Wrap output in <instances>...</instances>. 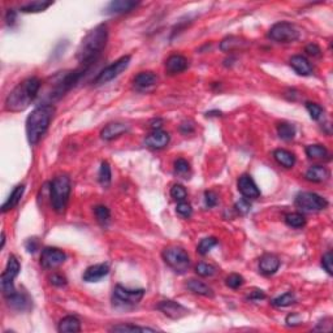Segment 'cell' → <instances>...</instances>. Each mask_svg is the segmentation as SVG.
<instances>
[{
    "instance_id": "cell-46",
    "label": "cell",
    "mask_w": 333,
    "mask_h": 333,
    "mask_svg": "<svg viewBox=\"0 0 333 333\" xmlns=\"http://www.w3.org/2000/svg\"><path fill=\"white\" fill-rule=\"evenodd\" d=\"M218 203V195L216 193H214L212 190H207L205 192V205L207 207H214Z\"/></svg>"
},
{
    "instance_id": "cell-3",
    "label": "cell",
    "mask_w": 333,
    "mask_h": 333,
    "mask_svg": "<svg viewBox=\"0 0 333 333\" xmlns=\"http://www.w3.org/2000/svg\"><path fill=\"white\" fill-rule=\"evenodd\" d=\"M55 113V107L51 105L38 106L26 118V135L30 145H37L42 137L48 130L52 117Z\"/></svg>"
},
{
    "instance_id": "cell-9",
    "label": "cell",
    "mask_w": 333,
    "mask_h": 333,
    "mask_svg": "<svg viewBox=\"0 0 333 333\" xmlns=\"http://www.w3.org/2000/svg\"><path fill=\"white\" fill-rule=\"evenodd\" d=\"M296 206L307 212L322 211L328 206L327 199L322 195L311 192H302L296 197Z\"/></svg>"
},
{
    "instance_id": "cell-7",
    "label": "cell",
    "mask_w": 333,
    "mask_h": 333,
    "mask_svg": "<svg viewBox=\"0 0 333 333\" xmlns=\"http://www.w3.org/2000/svg\"><path fill=\"white\" fill-rule=\"evenodd\" d=\"M20 269V262L17 260L16 256L10 255L9 259H8L7 267H5L4 272L1 273V277H0V285H1V290H3V294L5 296V298L16 293L14 279L18 276Z\"/></svg>"
},
{
    "instance_id": "cell-11",
    "label": "cell",
    "mask_w": 333,
    "mask_h": 333,
    "mask_svg": "<svg viewBox=\"0 0 333 333\" xmlns=\"http://www.w3.org/2000/svg\"><path fill=\"white\" fill-rule=\"evenodd\" d=\"M65 259H67V255L60 249H56V247H44L42 250L41 264L43 268H56V267L61 266L65 262Z\"/></svg>"
},
{
    "instance_id": "cell-40",
    "label": "cell",
    "mask_w": 333,
    "mask_h": 333,
    "mask_svg": "<svg viewBox=\"0 0 333 333\" xmlns=\"http://www.w3.org/2000/svg\"><path fill=\"white\" fill-rule=\"evenodd\" d=\"M306 110L309 112L310 117L318 121L320 117H322V114H323V108L320 107L319 105L317 103H313V102H306Z\"/></svg>"
},
{
    "instance_id": "cell-6",
    "label": "cell",
    "mask_w": 333,
    "mask_h": 333,
    "mask_svg": "<svg viewBox=\"0 0 333 333\" xmlns=\"http://www.w3.org/2000/svg\"><path fill=\"white\" fill-rule=\"evenodd\" d=\"M130 61H131L130 55H125V56L120 57L118 60H116L114 63L110 64L108 67H106L103 71L99 72L97 77L94 78L93 84H94L95 86H98V85H105L107 84V82L112 81L113 78L118 77L122 72L128 69V67L130 65Z\"/></svg>"
},
{
    "instance_id": "cell-41",
    "label": "cell",
    "mask_w": 333,
    "mask_h": 333,
    "mask_svg": "<svg viewBox=\"0 0 333 333\" xmlns=\"http://www.w3.org/2000/svg\"><path fill=\"white\" fill-rule=\"evenodd\" d=\"M226 285L229 286V288H232V289H238V288H241V286L243 285V283H245V279H243L241 275H238V273H232V275H229L228 277H226Z\"/></svg>"
},
{
    "instance_id": "cell-30",
    "label": "cell",
    "mask_w": 333,
    "mask_h": 333,
    "mask_svg": "<svg viewBox=\"0 0 333 333\" xmlns=\"http://www.w3.org/2000/svg\"><path fill=\"white\" fill-rule=\"evenodd\" d=\"M285 224L290 228L300 229L306 225V219L300 212H290L285 215Z\"/></svg>"
},
{
    "instance_id": "cell-13",
    "label": "cell",
    "mask_w": 333,
    "mask_h": 333,
    "mask_svg": "<svg viewBox=\"0 0 333 333\" xmlns=\"http://www.w3.org/2000/svg\"><path fill=\"white\" fill-rule=\"evenodd\" d=\"M238 190L246 199H256L260 197V190L250 175H242L238 179Z\"/></svg>"
},
{
    "instance_id": "cell-32",
    "label": "cell",
    "mask_w": 333,
    "mask_h": 333,
    "mask_svg": "<svg viewBox=\"0 0 333 333\" xmlns=\"http://www.w3.org/2000/svg\"><path fill=\"white\" fill-rule=\"evenodd\" d=\"M277 134L284 141H292L296 135V128L289 122H281L277 125Z\"/></svg>"
},
{
    "instance_id": "cell-53",
    "label": "cell",
    "mask_w": 333,
    "mask_h": 333,
    "mask_svg": "<svg viewBox=\"0 0 333 333\" xmlns=\"http://www.w3.org/2000/svg\"><path fill=\"white\" fill-rule=\"evenodd\" d=\"M5 20H7V24L8 25H12L14 24V21H16V12H14L13 9H9L7 12V17H5Z\"/></svg>"
},
{
    "instance_id": "cell-23",
    "label": "cell",
    "mask_w": 333,
    "mask_h": 333,
    "mask_svg": "<svg viewBox=\"0 0 333 333\" xmlns=\"http://www.w3.org/2000/svg\"><path fill=\"white\" fill-rule=\"evenodd\" d=\"M57 331L63 333H76L81 331V322L73 315H68L59 322Z\"/></svg>"
},
{
    "instance_id": "cell-55",
    "label": "cell",
    "mask_w": 333,
    "mask_h": 333,
    "mask_svg": "<svg viewBox=\"0 0 333 333\" xmlns=\"http://www.w3.org/2000/svg\"><path fill=\"white\" fill-rule=\"evenodd\" d=\"M4 245H5V234L3 232L1 233V246H0V249H4Z\"/></svg>"
},
{
    "instance_id": "cell-19",
    "label": "cell",
    "mask_w": 333,
    "mask_h": 333,
    "mask_svg": "<svg viewBox=\"0 0 333 333\" xmlns=\"http://www.w3.org/2000/svg\"><path fill=\"white\" fill-rule=\"evenodd\" d=\"M158 82V77L154 72H141L134 77V88L137 90L146 91L154 88Z\"/></svg>"
},
{
    "instance_id": "cell-8",
    "label": "cell",
    "mask_w": 333,
    "mask_h": 333,
    "mask_svg": "<svg viewBox=\"0 0 333 333\" xmlns=\"http://www.w3.org/2000/svg\"><path fill=\"white\" fill-rule=\"evenodd\" d=\"M268 38L279 43H290L300 38V31L290 22H279L269 29Z\"/></svg>"
},
{
    "instance_id": "cell-43",
    "label": "cell",
    "mask_w": 333,
    "mask_h": 333,
    "mask_svg": "<svg viewBox=\"0 0 333 333\" xmlns=\"http://www.w3.org/2000/svg\"><path fill=\"white\" fill-rule=\"evenodd\" d=\"M175 172L179 176H186L190 172V164L186 162L185 159H177L175 162Z\"/></svg>"
},
{
    "instance_id": "cell-24",
    "label": "cell",
    "mask_w": 333,
    "mask_h": 333,
    "mask_svg": "<svg viewBox=\"0 0 333 333\" xmlns=\"http://www.w3.org/2000/svg\"><path fill=\"white\" fill-rule=\"evenodd\" d=\"M273 158L279 163L280 165H283L284 168H293L296 164V156L294 154L284 148H277L273 151Z\"/></svg>"
},
{
    "instance_id": "cell-5",
    "label": "cell",
    "mask_w": 333,
    "mask_h": 333,
    "mask_svg": "<svg viewBox=\"0 0 333 333\" xmlns=\"http://www.w3.org/2000/svg\"><path fill=\"white\" fill-rule=\"evenodd\" d=\"M163 259L175 272L185 273L190 266L188 252L179 246H169L163 251Z\"/></svg>"
},
{
    "instance_id": "cell-2",
    "label": "cell",
    "mask_w": 333,
    "mask_h": 333,
    "mask_svg": "<svg viewBox=\"0 0 333 333\" xmlns=\"http://www.w3.org/2000/svg\"><path fill=\"white\" fill-rule=\"evenodd\" d=\"M42 81L38 77H29L18 84L5 99V108L10 112H21L30 106L41 90Z\"/></svg>"
},
{
    "instance_id": "cell-12",
    "label": "cell",
    "mask_w": 333,
    "mask_h": 333,
    "mask_svg": "<svg viewBox=\"0 0 333 333\" xmlns=\"http://www.w3.org/2000/svg\"><path fill=\"white\" fill-rule=\"evenodd\" d=\"M158 310H160L165 317L173 320L181 319L189 313L186 307H184L181 303L176 302V301H162L158 305Z\"/></svg>"
},
{
    "instance_id": "cell-51",
    "label": "cell",
    "mask_w": 333,
    "mask_h": 333,
    "mask_svg": "<svg viewBox=\"0 0 333 333\" xmlns=\"http://www.w3.org/2000/svg\"><path fill=\"white\" fill-rule=\"evenodd\" d=\"M180 131L182 134H190L194 131V124L192 121H185L180 125Z\"/></svg>"
},
{
    "instance_id": "cell-45",
    "label": "cell",
    "mask_w": 333,
    "mask_h": 333,
    "mask_svg": "<svg viewBox=\"0 0 333 333\" xmlns=\"http://www.w3.org/2000/svg\"><path fill=\"white\" fill-rule=\"evenodd\" d=\"M236 210L241 214V215H246V214L250 212V210H251V205H250V202L247 199L242 198L239 199L238 202L236 203Z\"/></svg>"
},
{
    "instance_id": "cell-22",
    "label": "cell",
    "mask_w": 333,
    "mask_h": 333,
    "mask_svg": "<svg viewBox=\"0 0 333 333\" xmlns=\"http://www.w3.org/2000/svg\"><path fill=\"white\" fill-rule=\"evenodd\" d=\"M330 177V171L323 165H313L305 173V179L310 182H323Z\"/></svg>"
},
{
    "instance_id": "cell-31",
    "label": "cell",
    "mask_w": 333,
    "mask_h": 333,
    "mask_svg": "<svg viewBox=\"0 0 333 333\" xmlns=\"http://www.w3.org/2000/svg\"><path fill=\"white\" fill-rule=\"evenodd\" d=\"M306 155L309 159H328V156H330L328 150L322 145L307 146Z\"/></svg>"
},
{
    "instance_id": "cell-44",
    "label": "cell",
    "mask_w": 333,
    "mask_h": 333,
    "mask_svg": "<svg viewBox=\"0 0 333 333\" xmlns=\"http://www.w3.org/2000/svg\"><path fill=\"white\" fill-rule=\"evenodd\" d=\"M332 263H333L332 252L331 251L326 252V254L323 255V258H322V267H323V269L327 273H328V275H333Z\"/></svg>"
},
{
    "instance_id": "cell-17",
    "label": "cell",
    "mask_w": 333,
    "mask_h": 333,
    "mask_svg": "<svg viewBox=\"0 0 333 333\" xmlns=\"http://www.w3.org/2000/svg\"><path fill=\"white\" fill-rule=\"evenodd\" d=\"M186 68H188V60L182 55H172L165 61V71H167L168 74H171V76L181 73V72L185 71Z\"/></svg>"
},
{
    "instance_id": "cell-1",
    "label": "cell",
    "mask_w": 333,
    "mask_h": 333,
    "mask_svg": "<svg viewBox=\"0 0 333 333\" xmlns=\"http://www.w3.org/2000/svg\"><path fill=\"white\" fill-rule=\"evenodd\" d=\"M108 39V29L105 24L98 25L86 34L77 50V60L84 67H89L105 50Z\"/></svg>"
},
{
    "instance_id": "cell-48",
    "label": "cell",
    "mask_w": 333,
    "mask_h": 333,
    "mask_svg": "<svg viewBox=\"0 0 333 333\" xmlns=\"http://www.w3.org/2000/svg\"><path fill=\"white\" fill-rule=\"evenodd\" d=\"M301 323H302V318H301V315H298V314H290V315L286 317V324H288V326L296 327L300 326Z\"/></svg>"
},
{
    "instance_id": "cell-54",
    "label": "cell",
    "mask_w": 333,
    "mask_h": 333,
    "mask_svg": "<svg viewBox=\"0 0 333 333\" xmlns=\"http://www.w3.org/2000/svg\"><path fill=\"white\" fill-rule=\"evenodd\" d=\"M163 125V121L160 120V118H158V120H154V121L151 122V128L154 129V130H159V129L162 128Z\"/></svg>"
},
{
    "instance_id": "cell-26",
    "label": "cell",
    "mask_w": 333,
    "mask_h": 333,
    "mask_svg": "<svg viewBox=\"0 0 333 333\" xmlns=\"http://www.w3.org/2000/svg\"><path fill=\"white\" fill-rule=\"evenodd\" d=\"M247 46H249V43L243 41L242 38L228 37L224 41H222V43H220V50L224 51V52H232V51L238 50V48H245Z\"/></svg>"
},
{
    "instance_id": "cell-34",
    "label": "cell",
    "mask_w": 333,
    "mask_h": 333,
    "mask_svg": "<svg viewBox=\"0 0 333 333\" xmlns=\"http://www.w3.org/2000/svg\"><path fill=\"white\" fill-rule=\"evenodd\" d=\"M98 180L101 182L102 186H108L111 184L112 180V172L111 167L107 162H102L101 168H99V173H98Z\"/></svg>"
},
{
    "instance_id": "cell-36",
    "label": "cell",
    "mask_w": 333,
    "mask_h": 333,
    "mask_svg": "<svg viewBox=\"0 0 333 333\" xmlns=\"http://www.w3.org/2000/svg\"><path fill=\"white\" fill-rule=\"evenodd\" d=\"M94 214L95 218H97V222L102 225H106L108 222H110V218H111V212L110 210L106 207V206H95L94 207Z\"/></svg>"
},
{
    "instance_id": "cell-18",
    "label": "cell",
    "mask_w": 333,
    "mask_h": 333,
    "mask_svg": "<svg viewBox=\"0 0 333 333\" xmlns=\"http://www.w3.org/2000/svg\"><path fill=\"white\" fill-rule=\"evenodd\" d=\"M129 126L122 122H113V124H108L103 130L101 131V137L105 141H112L114 138L121 137L122 134L128 133Z\"/></svg>"
},
{
    "instance_id": "cell-42",
    "label": "cell",
    "mask_w": 333,
    "mask_h": 333,
    "mask_svg": "<svg viewBox=\"0 0 333 333\" xmlns=\"http://www.w3.org/2000/svg\"><path fill=\"white\" fill-rule=\"evenodd\" d=\"M176 212H177L180 216H182V218L188 219V218H190V216H192V214H193L192 205H190V203H188V202H185V201L179 202V203H177V206H176Z\"/></svg>"
},
{
    "instance_id": "cell-20",
    "label": "cell",
    "mask_w": 333,
    "mask_h": 333,
    "mask_svg": "<svg viewBox=\"0 0 333 333\" xmlns=\"http://www.w3.org/2000/svg\"><path fill=\"white\" fill-rule=\"evenodd\" d=\"M280 267V259L276 255L273 254H266L263 255L259 260V271L266 275V276H271L273 273L277 272V269Z\"/></svg>"
},
{
    "instance_id": "cell-14",
    "label": "cell",
    "mask_w": 333,
    "mask_h": 333,
    "mask_svg": "<svg viewBox=\"0 0 333 333\" xmlns=\"http://www.w3.org/2000/svg\"><path fill=\"white\" fill-rule=\"evenodd\" d=\"M139 5L138 1H131V0H116L111 1L105 9L106 14H122L128 13Z\"/></svg>"
},
{
    "instance_id": "cell-37",
    "label": "cell",
    "mask_w": 333,
    "mask_h": 333,
    "mask_svg": "<svg viewBox=\"0 0 333 333\" xmlns=\"http://www.w3.org/2000/svg\"><path fill=\"white\" fill-rule=\"evenodd\" d=\"M216 245H218V239L214 238V237H207V238L201 239V242H199L198 247H197V251L201 255H207L210 250Z\"/></svg>"
},
{
    "instance_id": "cell-49",
    "label": "cell",
    "mask_w": 333,
    "mask_h": 333,
    "mask_svg": "<svg viewBox=\"0 0 333 333\" xmlns=\"http://www.w3.org/2000/svg\"><path fill=\"white\" fill-rule=\"evenodd\" d=\"M264 298H266V294L263 293V290L259 289L252 290L249 294V297H247V300L252 301V302H259L260 300H264Z\"/></svg>"
},
{
    "instance_id": "cell-25",
    "label": "cell",
    "mask_w": 333,
    "mask_h": 333,
    "mask_svg": "<svg viewBox=\"0 0 333 333\" xmlns=\"http://www.w3.org/2000/svg\"><path fill=\"white\" fill-rule=\"evenodd\" d=\"M24 192H25V185H17L16 188L13 189V192L10 193V195L8 197L5 203L1 206V211L7 212L9 211V210L14 209V207L20 203L21 198H22V195H24Z\"/></svg>"
},
{
    "instance_id": "cell-27",
    "label": "cell",
    "mask_w": 333,
    "mask_h": 333,
    "mask_svg": "<svg viewBox=\"0 0 333 333\" xmlns=\"http://www.w3.org/2000/svg\"><path fill=\"white\" fill-rule=\"evenodd\" d=\"M7 301L9 306H12L16 310H20V311H25V310L30 309V300L25 294H20V293L16 292L12 296L7 297Z\"/></svg>"
},
{
    "instance_id": "cell-16",
    "label": "cell",
    "mask_w": 333,
    "mask_h": 333,
    "mask_svg": "<svg viewBox=\"0 0 333 333\" xmlns=\"http://www.w3.org/2000/svg\"><path fill=\"white\" fill-rule=\"evenodd\" d=\"M169 143V134L167 131H163L162 129L159 130H152V133L146 137V145L154 150H162Z\"/></svg>"
},
{
    "instance_id": "cell-39",
    "label": "cell",
    "mask_w": 333,
    "mask_h": 333,
    "mask_svg": "<svg viewBox=\"0 0 333 333\" xmlns=\"http://www.w3.org/2000/svg\"><path fill=\"white\" fill-rule=\"evenodd\" d=\"M171 197L177 202H182L188 197V193H186V189L184 186L180 185V184H175L171 188Z\"/></svg>"
},
{
    "instance_id": "cell-33",
    "label": "cell",
    "mask_w": 333,
    "mask_h": 333,
    "mask_svg": "<svg viewBox=\"0 0 333 333\" xmlns=\"http://www.w3.org/2000/svg\"><path fill=\"white\" fill-rule=\"evenodd\" d=\"M112 332H154V328H148V327H139L133 326V324H117L111 328Z\"/></svg>"
},
{
    "instance_id": "cell-52",
    "label": "cell",
    "mask_w": 333,
    "mask_h": 333,
    "mask_svg": "<svg viewBox=\"0 0 333 333\" xmlns=\"http://www.w3.org/2000/svg\"><path fill=\"white\" fill-rule=\"evenodd\" d=\"M38 246H39V243H38V241L35 238H30L29 241H27L26 243H25V247H26V250L29 252H35L38 250Z\"/></svg>"
},
{
    "instance_id": "cell-4",
    "label": "cell",
    "mask_w": 333,
    "mask_h": 333,
    "mask_svg": "<svg viewBox=\"0 0 333 333\" xmlns=\"http://www.w3.org/2000/svg\"><path fill=\"white\" fill-rule=\"evenodd\" d=\"M51 203L57 214H63L71 195V179L67 175L56 176L50 184Z\"/></svg>"
},
{
    "instance_id": "cell-15",
    "label": "cell",
    "mask_w": 333,
    "mask_h": 333,
    "mask_svg": "<svg viewBox=\"0 0 333 333\" xmlns=\"http://www.w3.org/2000/svg\"><path fill=\"white\" fill-rule=\"evenodd\" d=\"M110 272V267L108 264L101 263V264H94L86 268V271L82 275V279L86 283H97L99 280H102L105 276H107Z\"/></svg>"
},
{
    "instance_id": "cell-10",
    "label": "cell",
    "mask_w": 333,
    "mask_h": 333,
    "mask_svg": "<svg viewBox=\"0 0 333 333\" xmlns=\"http://www.w3.org/2000/svg\"><path fill=\"white\" fill-rule=\"evenodd\" d=\"M145 296V290L143 289H128L124 288L122 285H117L113 290V301L116 303H121V305H138Z\"/></svg>"
},
{
    "instance_id": "cell-35",
    "label": "cell",
    "mask_w": 333,
    "mask_h": 333,
    "mask_svg": "<svg viewBox=\"0 0 333 333\" xmlns=\"http://www.w3.org/2000/svg\"><path fill=\"white\" fill-rule=\"evenodd\" d=\"M297 298L296 296H294V293L292 292H288V293H284L283 296H279L276 297V298H273L272 300V305L273 306L276 307H286V306H290V305H293V303L296 302Z\"/></svg>"
},
{
    "instance_id": "cell-28",
    "label": "cell",
    "mask_w": 333,
    "mask_h": 333,
    "mask_svg": "<svg viewBox=\"0 0 333 333\" xmlns=\"http://www.w3.org/2000/svg\"><path fill=\"white\" fill-rule=\"evenodd\" d=\"M186 288H188L190 292H193L194 294H198V296L203 297H212L214 296V292L210 288L209 285H206L202 281H198V280H189L188 284H186Z\"/></svg>"
},
{
    "instance_id": "cell-47",
    "label": "cell",
    "mask_w": 333,
    "mask_h": 333,
    "mask_svg": "<svg viewBox=\"0 0 333 333\" xmlns=\"http://www.w3.org/2000/svg\"><path fill=\"white\" fill-rule=\"evenodd\" d=\"M50 283L55 286H65L67 285V279H65L63 275L54 273V275L50 277Z\"/></svg>"
},
{
    "instance_id": "cell-29",
    "label": "cell",
    "mask_w": 333,
    "mask_h": 333,
    "mask_svg": "<svg viewBox=\"0 0 333 333\" xmlns=\"http://www.w3.org/2000/svg\"><path fill=\"white\" fill-rule=\"evenodd\" d=\"M52 4H54V1L37 0V1H31V3H27L26 5H24V7H21V12L22 13H39V12H43L47 8H50Z\"/></svg>"
},
{
    "instance_id": "cell-50",
    "label": "cell",
    "mask_w": 333,
    "mask_h": 333,
    "mask_svg": "<svg viewBox=\"0 0 333 333\" xmlns=\"http://www.w3.org/2000/svg\"><path fill=\"white\" fill-rule=\"evenodd\" d=\"M305 52H307L310 56H319L322 50H320V47L317 43H310L307 44L306 48H305Z\"/></svg>"
},
{
    "instance_id": "cell-38",
    "label": "cell",
    "mask_w": 333,
    "mask_h": 333,
    "mask_svg": "<svg viewBox=\"0 0 333 333\" xmlns=\"http://www.w3.org/2000/svg\"><path fill=\"white\" fill-rule=\"evenodd\" d=\"M215 267L207 264V263H198L195 267V273L201 277H211L212 275H215Z\"/></svg>"
},
{
    "instance_id": "cell-21",
    "label": "cell",
    "mask_w": 333,
    "mask_h": 333,
    "mask_svg": "<svg viewBox=\"0 0 333 333\" xmlns=\"http://www.w3.org/2000/svg\"><path fill=\"white\" fill-rule=\"evenodd\" d=\"M290 67L294 69L301 76H310L313 73V67L310 64V61L302 55H296L290 59Z\"/></svg>"
}]
</instances>
